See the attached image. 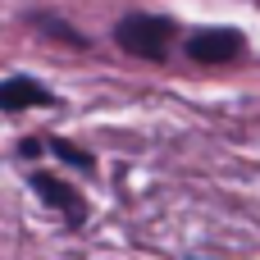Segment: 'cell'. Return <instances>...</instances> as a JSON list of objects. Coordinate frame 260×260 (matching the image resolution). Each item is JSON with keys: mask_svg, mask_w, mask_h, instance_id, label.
Instances as JSON below:
<instances>
[{"mask_svg": "<svg viewBox=\"0 0 260 260\" xmlns=\"http://www.w3.org/2000/svg\"><path fill=\"white\" fill-rule=\"evenodd\" d=\"M46 101H50V91L37 87L32 78H5V82H0V110H5V114L32 110V105H46Z\"/></svg>", "mask_w": 260, "mask_h": 260, "instance_id": "obj_4", "label": "cell"}, {"mask_svg": "<svg viewBox=\"0 0 260 260\" xmlns=\"http://www.w3.org/2000/svg\"><path fill=\"white\" fill-rule=\"evenodd\" d=\"M32 187H37V197H41L46 206H55L59 215H69L73 224H82V219H87V206H82V197H78L73 187H64L59 178H50V174H37V178H32Z\"/></svg>", "mask_w": 260, "mask_h": 260, "instance_id": "obj_3", "label": "cell"}, {"mask_svg": "<svg viewBox=\"0 0 260 260\" xmlns=\"http://www.w3.org/2000/svg\"><path fill=\"white\" fill-rule=\"evenodd\" d=\"M187 55L197 64H229V59L242 55V32H233V27H201V32L187 37Z\"/></svg>", "mask_w": 260, "mask_h": 260, "instance_id": "obj_2", "label": "cell"}, {"mask_svg": "<svg viewBox=\"0 0 260 260\" xmlns=\"http://www.w3.org/2000/svg\"><path fill=\"white\" fill-rule=\"evenodd\" d=\"M55 146V155L64 160V165H78V169H91V155L87 151H78V146H69V142H50Z\"/></svg>", "mask_w": 260, "mask_h": 260, "instance_id": "obj_6", "label": "cell"}, {"mask_svg": "<svg viewBox=\"0 0 260 260\" xmlns=\"http://www.w3.org/2000/svg\"><path fill=\"white\" fill-rule=\"evenodd\" d=\"M114 41L137 59H165L169 41H174V23L160 14H128V18H119Z\"/></svg>", "mask_w": 260, "mask_h": 260, "instance_id": "obj_1", "label": "cell"}, {"mask_svg": "<svg viewBox=\"0 0 260 260\" xmlns=\"http://www.w3.org/2000/svg\"><path fill=\"white\" fill-rule=\"evenodd\" d=\"M37 27H46V32H55V37H64L69 46H87V41H82V32H73L69 23H59V18H50V14H37Z\"/></svg>", "mask_w": 260, "mask_h": 260, "instance_id": "obj_5", "label": "cell"}]
</instances>
